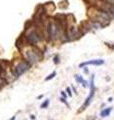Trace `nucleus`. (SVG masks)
Masks as SVG:
<instances>
[{
  "label": "nucleus",
  "instance_id": "nucleus-13",
  "mask_svg": "<svg viewBox=\"0 0 114 120\" xmlns=\"http://www.w3.org/2000/svg\"><path fill=\"white\" fill-rule=\"evenodd\" d=\"M60 101H61V102H63L64 104H66V105H68V103L66 102V99H65V98H63V97H60Z\"/></svg>",
  "mask_w": 114,
  "mask_h": 120
},
{
  "label": "nucleus",
  "instance_id": "nucleus-7",
  "mask_svg": "<svg viewBox=\"0 0 114 120\" xmlns=\"http://www.w3.org/2000/svg\"><path fill=\"white\" fill-rule=\"evenodd\" d=\"M111 111H112V107H107V108H105V109H103V110L100 112V116H101V117H107V116L110 115Z\"/></svg>",
  "mask_w": 114,
  "mask_h": 120
},
{
  "label": "nucleus",
  "instance_id": "nucleus-3",
  "mask_svg": "<svg viewBox=\"0 0 114 120\" xmlns=\"http://www.w3.org/2000/svg\"><path fill=\"white\" fill-rule=\"evenodd\" d=\"M25 57H26V60L32 64V63H36L40 60L41 56L39 55V52H38L37 49L35 48H31V49H28L25 51Z\"/></svg>",
  "mask_w": 114,
  "mask_h": 120
},
{
  "label": "nucleus",
  "instance_id": "nucleus-6",
  "mask_svg": "<svg viewBox=\"0 0 114 120\" xmlns=\"http://www.w3.org/2000/svg\"><path fill=\"white\" fill-rule=\"evenodd\" d=\"M102 64H104V60L102 59H93V60H89V61H85L79 64V67H83V66H87V65H96V66H100Z\"/></svg>",
  "mask_w": 114,
  "mask_h": 120
},
{
  "label": "nucleus",
  "instance_id": "nucleus-1",
  "mask_svg": "<svg viewBox=\"0 0 114 120\" xmlns=\"http://www.w3.org/2000/svg\"><path fill=\"white\" fill-rule=\"evenodd\" d=\"M30 63L27 60H22L21 62H19L18 64L14 67V75L15 77H19L22 74H24L26 71L30 68Z\"/></svg>",
  "mask_w": 114,
  "mask_h": 120
},
{
  "label": "nucleus",
  "instance_id": "nucleus-15",
  "mask_svg": "<svg viewBox=\"0 0 114 120\" xmlns=\"http://www.w3.org/2000/svg\"><path fill=\"white\" fill-rule=\"evenodd\" d=\"M30 117H31L32 120H35V115H30Z\"/></svg>",
  "mask_w": 114,
  "mask_h": 120
},
{
  "label": "nucleus",
  "instance_id": "nucleus-16",
  "mask_svg": "<svg viewBox=\"0 0 114 120\" xmlns=\"http://www.w3.org/2000/svg\"><path fill=\"white\" fill-rule=\"evenodd\" d=\"M15 119H16V116H13V117H11L9 120H15Z\"/></svg>",
  "mask_w": 114,
  "mask_h": 120
},
{
  "label": "nucleus",
  "instance_id": "nucleus-5",
  "mask_svg": "<svg viewBox=\"0 0 114 120\" xmlns=\"http://www.w3.org/2000/svg\"><path fill=\"white\" fill-rule=\"evenodd\" d=\"M26 39L29 43L31 44H36L37 42H39L41 40V37L39 35V33H38L36 30H31L27 35H26Z\"/></svg>",
  "mask_w": 114,
  "mask_h": 120
},
{
  "label": "nucleus",
  "instance_id": "nucleus-8",
  "mask_svg": "<svg viewBox=\"0 0 114 120\" xmlns=\"http://www.w3.org/2000/svg\"><path fill=\"white\" fill-rule=\"evenodd\" d=\"M49 102H50V100H49V99H46L45 101H43V102L41 103V105H40V108H42V109H44V108H47L48 105H49Z\"/></svg>",
  "mask_w": 114,
  "mask_h": 120
},
{
  "label": "nucleus",
  "instance_id": "nucleus-14",
  "mask_svg": "<svg viewBox=\"0 0 114 120\" xmlns=\"http://www.w3.org/2000/svg\"><path fill=\"white\" fill-rule=\"evenodd\" d=\"M61 95H62V97H63V98H65L66 99V94H65V92H64V91H61Z\"/></svg>",
  "mask_w": 114,
  "mask_h": 120
},
{
  "label": "nucleus",
  "instance_id": "nucleus-10",
  "mask_svg": "<svg viewBox=\"0 0 114 120\" xmlns=\"http://www.w3.org/2000/svg\"><path fill=\"white\" fill-rule=\"evenodd\" d=\"M75 80L77 81V83H83L84 82V79H83L82 76H80V75H75Z\"/></svg>",
  "mask_w": 114,
  "mask_h": 120
},
{
  "label": "nucleus",
  "instance_id": "nucleus-17",
  "mask_svg": "<svg viewBox=\"0 0 114 120\" xmlns=\"http://www.w3.org/2000/svg\"><path fill=\"white\" fill-rule=\"evenodd\" d=\"M108 101H109V102H111V101H112V97H110V98H108Z\"/></svg>",
  "mask_w": 114,
  "mask_h": 120
},
{
  "label": "nucleus",
  "instance_id": "nucleus-12",
  "mask_svg": "<svg viewBox=\"0 0 114 120\" xmlns=\"http://www.w3.org/2000/svg\"><path fill=\"white\" fill-rule=\"evenodd\" d=\"M66 92H67V94L69 95V97L72 96V92H71V88H70V87H67V88H66Z\"/></svg>",
  "mask_w": 114,
  "mask_h": 120
},
{
  "label": "nucleus",
  "instance_id": "nucleus-18",
  "mask_svg": "<svg viewBox=\"0 0 114 120\" xmlns=\"http://www.w3.org/2000/svg\"><path fill=\"white\" fill-rule=\"evenodd\" d=\"M84 72L85 73H88V69H84Z\"/></svg>",
  "mask_w": 114,
  "mask_h": 120
},
{
  "label": "nucleus",
  "instance_id": "nucleus-19",
  "mask_svg": "<svg viewBox=\"0 0 114 120\" xmlns=\"http://www.w3.org/2000/svg\"><path fill=\"white\" fill-rule=\"evenodd\" d=\"M49 120H53V119H49Z\"/></svg>",
  "mask_w": 114,
  "mask_h": 120
},
{
  "label": "nucleus",
  "instance_id": "nucleus-2",
  "mask_svg": "<svg viewBox=\"0 0 114 120\" xmlns=\"http://www.w3.org/2000/svg\"><path fill=\"white\" fill-rule=\"evenodd\" d=\"M94 94H95V88H94V76H92L91 78V81H90V94L88 95V97L85 99L84 103L81 105L80 109H79V112H82L83 110H85L87 107L90 105V103L92 102L93 100V97H94Z\"/></svg>",
  "mask_w": 114,
  "mask_h": 120
},
{
  "label": "nucleus",
  "instance_id": "nucleus-4",
  "mask_svg": "<svg viewBox=\"0 0 114 120\" xmlns=\"http://www.w3.org/2000/svg\"><path fill=\"white\" fill-rule=\"evenodd\" d=\"M47 31H48V35L50 36V38L56 39L57 37L59 36L60 27H59V25L57 24L56 22H50V23H49V25H48Z\"/></svg>",
  "mask_w": 114,
  "mask_h": 120
},
{
  "label": "nucleus",
  "instance_id": "nucleus-11",
  "mask_svg": "<svg viewBox=\"0 0 114 120\" xmlns=\"http://www.w3.org/2000/svg\"><path fill=\"white\" fill-rule=\"evenodd\" d=\"M53 61H54L55 64H58V63H59V56L58 55H55L54 58H53Z\"/></svg>",
  "mask_w": 114,
  "mask_h": 120
},
{
  "label": "nucleus",
  "instance_id": "nucleus-9",
  "mask_svg": "<svg viewBox=\"0 0 114 120\" xmlns=\"http://www.w3.org/2000/svg\"><path fill=\"white\" fill-rule=\"evenodd\" d=\"M55 76H56V71H53L52 73H50V74H49L46 78H45V81H49V80H51L52 78H54Z\"/></svg>",
  "mask_w": 114,
  "mask_h": 120
}]
</instances>
